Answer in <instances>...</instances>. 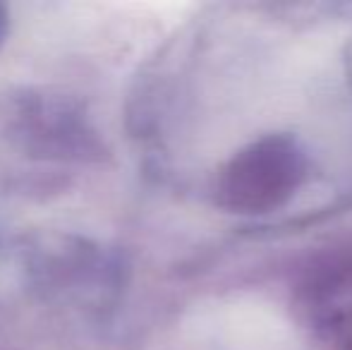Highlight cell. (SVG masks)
I'll list each match as a JSON object with an SVG mask.
<instances>
[{
    "instance_id": "1",
    "label": "cell",
    "mask_w": 352,
    "mask_h": 350,
    "mask_svg": "<svg viewBox=\"0 0 352 350\" xmlns=\"http://www.w3.org/2000/svg\"><path fill=\"white\" fill-rule=\"evenodd\" d=\"M305 175V159L290 140L271 137L230 161L221 177V201L237 211H266L292 195Z\"/></svg>"
},
{
    "instance_id": "2",
    "label": "cell",
    "mask_w": 352,
    "mask_h": 350,
    "mask_svg": "<svg viewBox=\"0 0 352 350\" xmlns=\"http://www.w3.org/2000/svg\"><path fill=\"white\" fill-rule=\"evenodd\" d=\"M305 309L326 343L352 350V250L331 257L311 274L305 288Z\"/></svg>"
},
{
    "instance_id": "3",
    "label": "cell",
    "mask_w": 352,
    "mask_h": 350,
    "mask_svg": "<svg viewBox=\"0 0 352 350\" xmlns=\"http://www.w3.org/2000/svg\"><path fill=\"white\" fill-rule=\"evenodd\" d=\"M5 32H8V14H5V10L0 8V41H3Z\"/></svg>"
}]
</instances>
